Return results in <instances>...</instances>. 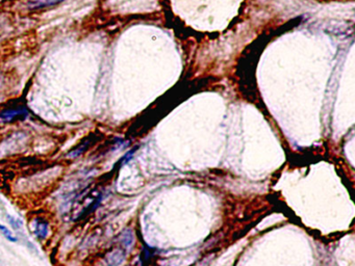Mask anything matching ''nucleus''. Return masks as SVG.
Instances as JSON below:
<instances>
[{
	"label": "nucleus",
	"instance_id": "2",
	"mask_svg": "<svg viewBox=\"0 0 355 266\" xmlns=\"http://www.w3.org/2000/svg\"><path fill=\"white\" fill-rule=\"evenodd\" d=\"M31 228H32V233H34V235L38 239L44 240L48 236L49 224L44 218L34 219V221H32L31 224Z\"/></svg>",
	"mask_w": 355,
	"mask_h": 266
},
{
	"label": "nucleus",
	"instance_id": "3",
	"mask_svg": "<svg viewBox=\"0 0 355 266\" xmlns=\"http://www.w3.org/2000/svg\"><path fill=\"white\" fill-rule=\"evenodd\" d=\"M62 1L63 0H28L27 6L31 9H39L55 5Z\"/></svg>",
	"mask_w": 355,
	"mask_h": 266
},
{
	"label": "nucleus",
	"instance_id": "1",
	"mask_svg": "<svg viewBox=\"0 0 355 266\" xmlns=\"http://www.w3.org/2000/svg\"><path fill=\"white\" fill-rule=\"evenodd\" d=\"M28 116V109L25 105H13L2 109L0 112V120L2 122H14L18 120H23Z\"/></svg>",
	"mask_w": 355,
	"mask_h": 266
},
{
	"label": "nucleus",
	"instance_id": "4",
	"mask_svg": "<svg viewBox=\"0 0 355 266\" xmlns=\"http://www.w3.org/2000/svg\"><path fill=\"white\" fill-rule=\"evenodd\" d=\"M94 138H86L85 140H83L79 146H77L75 149H73L69 154H68V156L71 157V158H76V157H79L81 156V155L87 151V149L90 148L92 146V142H93Z\"/></svg>",
	"mask_w": 355,
	"mask_h": 266
},
{
	"label": "nucleus",
	"instance_id": "5",
	"mask_svg": "<svg viewBox=\"0 0 355 266\" xmlns=\"http://www.w3.org/2000/svg\"><path fill=\"white\" fill-rule=\"evenodd\" d=\"M0 232L2 233V235L9 241H12V242H16L17 241V238L13 235V233L9 231V229H7L5 226L3 225H0Z\"/></svg>",
	"mask_w": 355,
	"mask_h": 266
}]
</instances>
